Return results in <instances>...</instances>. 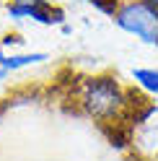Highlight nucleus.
<instances>
[{"label": "nucleus", "mask_w": 158, "mask_h": 161, "mask_svg": "<svg viewBox=\"0 0 158 161\" xmlns=\"http://www.w3.org/2000/svg\"><path fill=\"white\" fill-rule=\"evenodd\" d=\"M83 3H91L93 8H98L101 13H114L117 11V5H119V0H83Z\"/></svg>", "instance_id": "423d86ee"}, {"label": "nucleus", "mask_w": 158, "mask_h": 161, "mask_svg": "<svg viewBox=\"0 0 158 161\" xmlns=\"http://www.w3.org/2000/svg\"><path fill=\"white\" fill-rule=\"evenodd\" d=\"M8 75H11V73H8V70H5V68H0V80H5Z\"/></svg>", "instance_id": "6e6552de"}, {"label": "nucleus", "mask_w": 158, "mask_h": 161, "mask_svg": "<svg viewBox=\"0 0 158 161\" xmlns=\"http://www.w3.org/2000/svg\"><path fill=\"white\" fill-rule=\"evenodd\" d=\"M132 86L145 96H158V68L143 65V68H132L130 70Z\"/></svg>", "instance_id": "39448f33"}, {"label": "nucleus", "mask_w": 158, "mask_h": 161, "mask_svg": "<svg viewBox=\"0 0 158 161\" xmlns=\"http://www.w3.org/2000/svg\"><path fill=\"white\" fill-rule=\"evenodd\" d=\"M47 60H49L47 52H8L3 57V63H0V68H5L8 73H18V70L42 65V63H47Z\"/></svg>", "instance_id": "20e7f679"}, {"label": "nucleus", "mask_w": 158, "mask_h": 161, "mask_svg": "<svg viewBox=\"0 0 158 161\" xmlns=\"http://www.w3.org/2000/svg\"><path fill=\"white\" fill-rule=\"evenodd\" d=\"M150 3H153V5H155V8H158V0H150Z\"/></svg>", "instance_id": "1a4fd4ad"}, {"label": "nucleus", "mask_w": 158, "mask_h": 161, "mask_svg": "<svg viewBox=\"0 0 158 161\" xmlns=\"http://www.w3.org/2000/svg\"><path fill=\"white\" fill-rule=\"evenodd\" d=\"M8 3H18V5H26V3H39V0H8Z\"/></svg>", "instance_id": "0eeeda50"}, {"label": "nucleus", "mask_w": 158, "mask_h": 161, "mask_svg": "<svg viewBox=\"0 0 158 161\" xmlns=\"http://www.w3.org/2000/svg\"><path fill=\"white\" fill-rule=\"evenodd\" d=\"M5 13L11 16L13 21H34V24H42V26H60L65 21V13L60 11V8H55L52 3H47V0L26 3V5L8 3Z\"/></svg>", "instance_id": "7ed1b4c3"}, {"label": "nucleus", "mask_w": 158, "mask_h": 161, "mask_svg": "<svg viewBox=\"0 0 158 161\" xmlns=\"http://www.w3.org/2000/svg\"><path fill=\"white\" fill-rule=\"evenodd\" d=\"M112 21L119 31L148 47H158V8L150 0H119Z\"/></svg>", "instance_id": "f03ea898"}, {"label": "nucleus", "mask_w": 158, "mask_h": 161, "mask_svg": "<svg viewBox=\"0 0 158 161\" xmlns=\"http://www.w3.org/2000/svg\"><path fill=\"white\" fill-rule=\"evenodd\" d=\"M73 102L86 117H91L98 125H122L135 117L140 96L117 75L96 73L75 83Z\"/></svg>", "instance_id": "f257e3e1"}]
</instances>
